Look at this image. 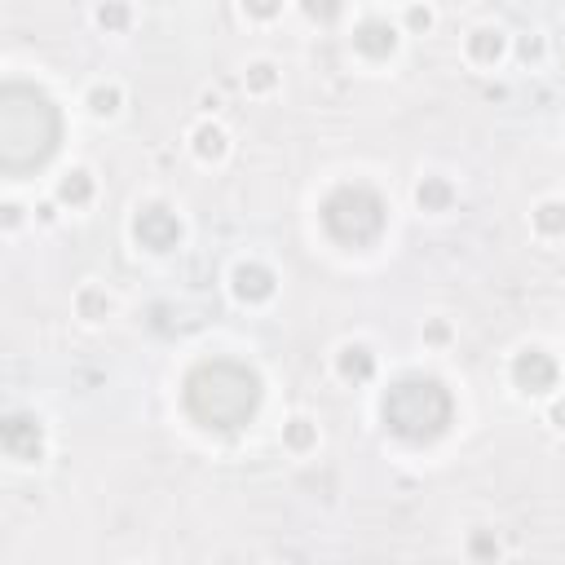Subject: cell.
Wrapping results in <instances>:
<instances>
[{"mask_svg": "<svg viewBox=\"0 0 565 565\" xmlns=\"http://www.w3.org/2000/svg\"><path fill=\"white\" fill-rule=\"evenodd\" d=\"M62 115L45 89L27 80H9L0 89V168L9 177H27L58 151Z\"/></svg>", "mask_w": 565, "mask_h": 565, "instance_id": "1", "label": "cell"}, {"mask_svg": "<svg viewBox=\"0 0 565 565\" xmlns=\"http://www.w3.org/2000/svg\"><path fill=\"white\" fill-rule=\"evenodd\" d=\"M181 398H186V411L199 429L230 433V429H243L257 415L261 376L252 367H243V362L212 358V362H199L186 376V393Z\"/></svg>", "mask_w": 565, "mask_h": 565, "instance_id": "2", "label": "cell"}, {"mask_svg": "<svg viewBox=\"0 0 565 565\" xmlns=\"http://www.w3.org/2000/svg\"><path fill=\"white\" fill-rule=\"evenodd\" d=\"M451 415H455L451 393L433 376H402L380 393V420H385V429L398 442L411 446L433 442V437L451 429Z\"/></svg>", "mask_w": 565, "mask_h": 565, "instance_id": "3", "label": "cell"}, {"mask_svg": "<svg viewBox=\"0 0 565 565\" xmlns=\"http://www.w3.org/2000/svg\"><path fill=\"white\" fill-rule=\"evenodd\" d=\"M318 217H323V230L332 234L340 248H371L389 226L385 199H380L371 186H362V181H345V186H336L332 195L323 199Z\"/></svg>", "mask_w": 565, "mask_h": 565, "instance_id": "4", "label": "cell"}, {"mask_svg": "<svg viewBox=\"0 0 565 565\" xmlns=\"http://www.w3.org/2000/svg\"><path fill=\"white\" fill-rule=\"evenodd\" d=\"M508 380H513L517 393H526V398H548V393L561 385V362L543 345H521L513 362H508Z\"/></svg>", "mask_w": 565, "mask_h": 565, "instance_id": "5", "label": "cell"}, {"mask_svg": "<svg viewBox=\"0 0 565 565\" xmlns=\"http://www.w3.org/2000/svg\"><path fill=\"white\" fill-rule=\"evenodd\" d=\"M133 243L146 252H155V257H164V252H173L181 243V217L168 204H146L137 208L133 217Z\"/></svg>", "mask_w": 565, "mask_h": 565, "instance_id": "6", "label": "cell"}, {"mask_svg": "<svg viewBox=\"0 0 565 565\" xmlns=\"http://www.w3.org/2000/svg\"><path fill=\"white\" fill-rule=\"evenodd\" d=\"M0 446H5L9 460L18 464H36L45 455V424L27 411H9L0 424Z\"/></svg>", "mask_w": 565, "mask_h": 565, "instance_id": "7", "label": "cell"}, {"mask_svg": "<svg viewBox=\"0 0 565 565\" xmlns=\"http://www.w3.org/2000/svg\"><path fill=\"white\" fill-rule=\"evenodd\" d=\"M230 292L239 305H265L279 292V279H274V270L265 261H239L230 270Z\"/></svg>", "mask_w": 565, "mask_h": 565, "instance_id": "8", "label": "cell"}, {"mask_svg": "<svg viewBox=\"0 0 565 565\" xmlns=\"http://www.w3.org/2000/svg\"><path fill=\"white\" fill-rule=\"evenodd\" d=\"M402 45V31L389 18H362L354 27V53L362 62H389Z\"/></svg>", "mask_w": 565, "mask_h": 565, "instance_id": "9", "label": "cell"}, {"mask_svg": "<svg viewBox=\"0 0 565 565\" xmlns=\"http://www.w3.org/2000/svg\"><path fill=\"white\" fill-rule=\"evenodd\" d=\"M332 367L345 385H367V380L376 376V354H371V345H362V340H345L332 354Z\"/></svg>", "mask_w": 565, "mask_h": 565, "instance_id": "10", "label": "cell"}, {"mask_svg": "<svg viewBox=\"0 0 565 565\" xmlns=\"http://www.w3.org/2000/svg\"><path fill=\"white\" fill-rule=\"evenodd\" d=\"M508 53V36L499 27H473L464 36V58L473 67H499V58Z\"/></svg>", "mask_w": 565, "mask_h": 565, "instance_id": "11", "label": "cell"}, {"mask_svg": "<svg viewBox=\"0 0 565 565\" xmlns=\"http://www.w3.org/2000/svg\"><path fill=\"white\" fill-rule=\"evenodd\" d=\"M190 151H195L199 164H221L230 155V133L217 120H199L190 129Z\"/></svg>", "mask_w": 565, "mask_h": 565, "instance_id": "12", "label": "cell"}, {"mask_svg": "<svg viewBox=\"0 0 565 565\" xmlns=\"http://www.w3.org/2000/svg\"><path fill=\"white\" fill-rule=\"evenodd\" d=\"M93 195H98V181H93L89 168H71V173H62L58 186H53V199H58L62 208H71V212L89 208Z\"/></svg>", "mask_w": 565, "mask_h": 565, "instance_id": "13", "label": "cell"}, {"mask_svg": "<svg viewBox=\"0 0 565 565\" xmlns=\"http://www.w3.org/2000/svg\"><path fill=\"white\" fill-rule=\"evenodd\" d=\"M71 305H76V318H84V323H106L115 314V296L102 283H84Z\"/></svg>", "mask_w": 565, "mask_h": 565, "instance_id": "14", "label": "cell"}, {"mask_svg": "<svg viewBox=\"0 0 565 565\" xmlns=\"http://www.w3.org/2000/svg\"><path fill=\"white\" fill-rule=\"evenodd\" d=\"M84 106H89L93 120H115L120 106H124V89L115 80H98V84H89V93H84Z\"/></svg>", "mask_w": 565, "mask_h": 565, "instance_id": "15", "label": "cell"}, {"mask_svg": "<svg viewBox=\"0 0 565 565\" xmlns=\"http://www.w3.org/2000/svg\"><path fill=\"white\" fill-rule=\"evenodd\" d=\"M415 204H420V212H446L455 204V186L446 177H420L415 181Z\"/></svg>", "mask_w": 565, "mask_h": 565, "instance_id": "16", "label": "cell"}, {"mask_svg": "<svg viewBox=\"0 0 565 565\" xmlns=\"http://www.w3.org/2000/svg\"><path fill=\"white\" fill-rule=\"evenodd\" d=\"M530 226L539 239H565V199H543L530 212Z\"/></svg>", "mask_w": 565, "mask_h": 565, "instance_id": "17", "label": "cell"}, {"mask_svg": "<svg viewBox=\"0 0 565 565\" xmlns=\"http://www.w3.org/2000/svg\"><path fill=\"white\" fill-rule=\"evenodd\" d=\"M314 446H318V424L309 420V415H292V420L283 424V451L309 455Z\"/></svg>", "mask_w": 565, "mask_h": 565, "instance_id": "18", "label": "cell"}, {"mask_svg": "<svg viewBox=\"0 0 565 565\" xmlns=\"http://www.w3.org/2000/svg\"><path fill=\"white\" fill-rule=\"evenodd\" d=\"M93 23H98L106 36H120V31H129L133 27L129 0H98V9H93Z\"/></svg>", "mask_w": 565, "mask_h": 565, "instance_id": "19", "label": "cell"}, {"mask_svg": "<svg viewBox=\"0 0 565 565\" xmlns=\"http://www.w3.org/2000/svg\"><path fill=\"white\" fill-rule=\"evenodd\" d=\"M279 67H274L270 58H257V62H248V71H243V84H248V93L252 98H270L274 89H279Z\"/></svg>", "mask_w": 565, "mask_h": 565, "instance_id": "20", "label": "cell"}, {"mask_svg": "<svg viewBox=\"0 0 565 565\" xmlns=\"http://www.w3.org/2000/svg\"><path fill=\"white\" fill-rule=\"evenodd\" d=\"M301 14L318 27H332L340 14H345V0H301Z\"/></svg>", "mask_w": 565, "mask_h": 565, "instance_id": "21", "label": "cell"}, {"mask_svg": "<svg viewBox=\"0 0 565 565\" xmlns=\"http://www.w3.org/2000/svg\"><path fill=\"white\" fill-rule=\"evenodd\" d=\"M543 58H548V40H543L539 31H530V36L517 40V62L521 67H539Z\"/></svg>", "mask_w": 565, "mask_h": 565, "instance_id": "22", "label": "cell"}, {"mask_svg": "<svg viewBox=\"0 0 565 565\" xmlns=\"http://www.w3.org/2000/svg\"><path fill=\"white\" fill-rule=\"evenodd\" d=\"M239 9L252 23H274V18L283 14V0H239Z\"/></svg>", "mask_w": 565, "mask_h": 565, "instance_id": "23", "label": "cell"}, {"mask_svg": "<svg viewBox=\"0 0 565 565\" xmlns=\"http://www.w3.org/2000/svg\"><path fill=\"white\" fill-rule=\"evenodd\" d=\"M402 27H407L411 36H424V31H433V9L420 5V0H411L407 14H402Z\"/></svg>", "mask_w": 565, "mask_h": 565, "instance_id": "24", "label": "cell"}, {"mask_svg": "<svg viewBox=\"0 0 565 565\" xmlns=\"http://www.w3.org/2000/svg\"><path fill=\"white\" fill-rule=\"evenodd\" d=\"M424 345H433V349L451 345V323H446V318H429V323H424Z\"/></svg>", "mask_w": 565, "mask_h": 565, "instance_id": "25", "label": "cell"}, {"mask_svg": "<svg viewBox=\"0 0 565 565\" xmlns=\"http://www.w3.org/2000/svg\"><path fill=\"white\" fill-rule=\"evenodd\" d=\"M468 552H473V557H499V543H490L486 535H473V543H468Z\"/></svg>", "mask_w": 565, "mask_h": 565, "instance_id": "26", "label": "cell"}, {"mask_svg": "<svg viewBox=\"0 0 565 565\" xmlns=\"http://www.w3.org/2000/svg\"><path fill=\"white\" fill-rule=\"evenodd\" d=\"M548 424H552L557 433H565V398H552V402H548Z\"/></svg>", "mask_w": 565, "mask_h": 565, "instance_id": "27", "label": "cell"}, {"mask_svg": "<svg viewBox=\"0 0 565 565\" xmlns=\"http://www.w3.org/2000/svg\"><path fill=\"white\" fill-rule=\"evenodd\" d=\"M36 221L40 226H53V221H58V199H53V204H36Z\"/></svg>", "mask_w": 565, "mask_h": 565, "instance_id": "28", "label": "cell"}, {"mask_svg": "<svg viewBox=\"0 0 565 565\" xmlns=\"http://www.w3.org/2000/svg\"><path fill=\"white\" fill-rule=\"evenodd\" d=\"M0 212H5V217H0V221H5V230H18V221H23V208H18V204H5Z\"/></svg>", "mask_w": 565, "mask_h": 565, "instance_id": "29", "label": "cell"}, {"mask_svg": "<svg viewBox=\"0 0 565 565\" xmlns=\"http://www.w3.org/2000/svg\"><path fill=\"white\" fill-rule=\"evenodd\" d=\"M204 111H208V115L221 111V93H204Z\"/></svg>", "mask_w": 565, "mask_h": 565, "instance_id": "30", "label": "cell"}]
</instances>
